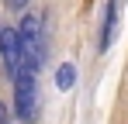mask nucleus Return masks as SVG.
Here are the masks:
<instances>
[{
    "label": "nucleus",
    "mask_w": 128,
    "mask_h": 124,
    "mask_svg": "<svg viewBox=\"0 0 128 124\" xmlns=\"http://www.w3.org/2000/svg\"><path fill=\"white\" fill-rule=\"evenodd\" d=\"M18 35H21V52H24V55H21V65H28V69H42L45 52H48L45 17H42V14H24Z\"/></svg>",
    "instance_id": "f257e3e1"
},
{
    "label": "nucleus",
    "mask_w": 128,
    "mask_h": 124,
    "mask_svg": "<svg viewBox=\"0 0 128 124\" xmlns=\"http://www.w3.org/2000/svg\"><path fill=\"white\" fill-rule=\"evenodd\" d=\"M14 110L21 124L38 121V69L21 65V72L14 76Z\"/></svg>",
    "instance_id": "f03ea898"
},
{
    "label": "nucleus",
    "mask_w": 128,
    "mask_h": 124,
    "mask_svg": "<svg viewBox=\"0 0 128 124\" xmlns=\"http://www.w3.org/2000/svg\"><path fill=\"white\" fill-rule=\"evenodd\" d=\"M21 35L18 28H0V62H4V72L7 79H14L21 72Z\"/></svg>",
    "instance_id": "7ed1b4c3"
},
{
    "label": "nucleus",
    "mask_w": 128,
    "mask_h": 124,
    "mask_svg": "<svg viewBox=\"0 0 128 124\" xmlns=\"http://www.w3.org/2000/svg\"><path fill=\"white\" fill-rule=\"evenodd\" d=\"M114 21H118V0H107V17H104V31H100V52L111 48V38H114Z\"/></svg>",
    "instance_id": "20e7f679"
},
{
    "label": "nucleus",
    "mask_w": 128,
    "mask_h": 124,
    "mask_svg": "<svg viewBox=\"0 0 128 124\" xmlns=\"http://www.w3.org/2000/svg\"><path fill=\"white\" fill-rule=\"evenodd\" d=\"M73 83H76V65H73V62H62V65L56 69V86H59V90H69Z\"/></svg>",
    "instance_id": "39448f33"
},
{
    "label": "nucleus",
    "mask_w": 128,
    "mask_h": 124,
    "mask_svg": "<svg viewBox=\"0 0 128 124\" xmlns=\"http://www.w3.org/2000/svg\"><path fill=\"white\" fill-rule=\"evenodd\" d=\"M4 3H7V7H14V10H24L31 0H4Z\"/></svg>",
    "instance_id": "423d86ee"
},
{
    "label": "nucleus",
    "mask_w": 128,
    "mask_h": 124,
    "mask_svg": "<svg viewBox=\"0 0 128 124\" xmlns=\"http://www.w3.org/2000/svg\"><path fill=\"white\" fill-rule=\"evenodd\" d=\"M0 124H10V114H7V107L0 103Z\"/></svg>",
    "instance_id": "0eeeda50"
}]
</instances>
